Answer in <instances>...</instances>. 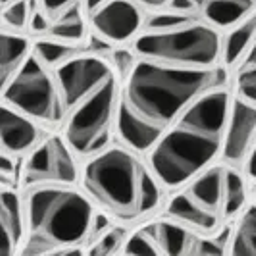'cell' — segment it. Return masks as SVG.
<instances>
[{"mask_svg":"<svg viewBox=\"0 0 256 256\" xmlns=\"http://www.w3.org/2000/svg\"><path fill=\"white\" fill-rule=\"evenodd\" d=\"M90 20L89 14L85 10L83 2L72 6L66 10L62 16L52 20V26L46 33V37L62 40V42H72V44H85L90 37Z\"/></svg>","mask_w":256,"mask_h":256,"instance_id":"ffe728a7","label":"cell"},{"mask_svg":"<svg viewBox=\"0 0 256 256\" xmlns=\"http://www.w3.org/2000/svg\"><path fill=\"white\" fill-rule=\"evenodd\" d=\"M35 52V37L22 31L2 29L0 33V89L26 66Z\"/></svg>","mask_w":256,"mask_h":256,"instance_id":"e0dca14e","label":"cell"},{"mask_svg":"<svg viewBox=\"0 0 256 256\" xmlns=\"http://www.w3.org/2000/svg\"><path fill=\"white\" fill-rule=\"evenodd\" d=\"M256 142V106L233 98L231 106L230 124L226 131V142L222 162L228 166L243 168L246 162V156L252 150Z\"/></svg>","mask_w":256,"mask_h":256,"instance_id":"7c38bea8","label":"cell"},{"mask_svg":"<svg viewBox=\"0 0 256 256\" xmlns=\"http://www.w3.org/2000/svg\"><path fill=\"white\" fill-rule=\"evenodd\" d=\"M256 14V0H200L198 16L208 26L226 33Z\"/></svg>","mask_w":256,"mask_h":256,"instance_id":"ac0fdd59","label":"cell"},{"mask_svg":"<svg viewBox=\"0 0 256 256\" xmlns=\"http://www.w3.org/2000/svg\"><path fill=\"white\" fill-rule=\"evenodd\" d=\"M22 166H24L22 158H16V156L6 152L0 154V180H2V187H18L20 189Z\"/></svg>","mask_w":256,"mask_h":256,"instance_id":"83f0119b","label":"cell"},{"mask_svg":"<svg viewBox=\"0 0 256 256\" xmlns=\"http://www.w3.org/2000/svg\"><path fill=\"white\" fill-rule=\"evenodd\" d=\"M110 62L114 66L116 74L124 81L133 72V68L137 66L139 56H137V52L133 50L131 44H122V46H114V50L110 54Z\"/></svg>","mask_w":256,"mask_h":256,"instance_id":"4316f807","label":"cell"},{"mask_svg":"<svg viewBox=\"0 0 256 256\" xmlns=\"http://www.w3.org/2000/svg\"><path fill=\"white\" fill-rule=\"evenodd\" d=\"M226 174H228V164L218 162L212 168H208L206 172H202L196 180H192L187 187H183V191L196 204L202 206L204 210L222 218L224 222H228L226 218Z\"/></svg>","mask_w":256,"mask_h":256,"instance_id":"9a60e30c","label":"cell"},{"mask_svg":"<svg viewBox=\"0 0 256 256\" xmlns=\"http://www.w3.org/2000/svg\"><path fill=\"white\" fill-rule=\"evenodd\" d=\"M150 168L142 154L116 141L81 164L79 187L98 210L129 228L144 222V196Z\"/></svg>","mask_w":256,"mask_h":256,"instance_id":"277c9868","label":"cell"},{"mask_svg":"<svg viewBox=\"0 0 256 256\" xmlns=\"http://www.w3.org/2000/svg\"><path fill=\"white\" fill-rule=\"evenodd\" d=\"M142 228L150 231L154 239L160 244L162 254L166 256H194L200 235L194 233L192 230L181 226L180 222L166 216H156L141 224Z\"/></svg>","mask_w":256,"mask_h":256,"instance_id":"2e32d148","label":"cell"},{"mask_svg":"<svg viewBox=\"0 0 256 256\" xmlns=\"http://www.w3.org/2000/svg\"><path fill=\"white\" fill-rule=\"evenodd\" d=\"M54 74L58 79L68 112L92 96L96 90L102 89L114 77H120L116 74L110 58L96 54L77 56L74 60L54 68Z\"/></svg>","mask_w":256,"mask_h":256,"instance_id":"9c48e42d","label":"cell"},{"mask_svg":"<svg viewBox=\"0 0 256 256\" xmlns=\"http://www.w3.org/2000/svg\"><path fill=\"white\" fill-rule=\"evenodd\" d=\"M233 98L231 85L208 90L168 128L144 156L170 194L222 162Z\"/></svg>","mask_w":256,"mask_h":256,"instance_id":"7a4b0ae2","label":"cell"},{"mask_svg":"<svg viewBox=\"0 0 256 256\" xmlns=\"http://www.w3.org/2000/svg\"><path fill=\"white\" fill-rule=\"evenodd\" d=\"M162 216L176 220V222H180L181 226L189 228V230H192L198 235H204V237L216 235L228 226V222H224L222 218L204 210L202 206L196 204L183 189L170 194L166 206L162 210Z\"/></svg>","mask_w":256,"mask_h":256,"instance_id":"5bb4252c","label":"cell"},{"mask_svg":"<svg viewBox=\"0 0 256 256\" xmlns=\"http://www.w3.org/2000/svg\"><path fill=\"white\" fill-rule=\"evenodd\" d=\"M12 2H16V0H0V6L4 8V6H8V4H12Z\"/></svg>","mask_w":256,"mask_h":256,"instance_id":"836d02e7","label":"cell"},{"mask_svg":"<svg viewBox=\"0 0 256 256\" xmlns=\"http://www.w3.org/2000/svg\"><path fill=\"white\" fill-rule=\"evenodd\" d=\"M37 6V0H16L2 8V29H12L29 33L31 16Z\"/></svg>","mask_w":256,"mask_h":256,"instance_id":"603a6c76","label":"cell"},{"mask_svg":"<svg viewBox=\"0 0 256 256\" xmlns=\"http://www.w3.org/2000/svg\"><path fill=\"white\" fill-rule=\"evenodd\" d=\"M0 90L2 102L35 118L52 131L62 129L68 110L58 79L54 70L44 64L35 52L12 77V81Z\"/></svg>","mask_w":256,"mask_h":256,"instance_id":"52a82bcc","label":"cell"},{"mask_svg":"<svg viewBox=\"0 0 256 256\" xmlns=\"http://www.w3.org/2000/svg\"><path fill=\"white\" fill-rule=\"evenodd\" d=\"M231 89H233V94L237 98L256 106V66L237 70L233 74Z\"/></svg>","mask_w":256,"mask_h":256,"instance_id":"484cf974","label":"cell"},{"mask_svg":"<svg viewBox=\"0 0 256 256\" xmlns=\"http://www.w3.org/2000/svg\"><path fill=\"white\" fill-rule=\"evenodd\" d=\"M83 160L74 152L60 131L50 133L22 166L20 189L26 192L48 185H79Z\"/></svg>","mask_w":256,"mask_h":256,"instance_id":"ba28073f","label":"cell"},{"mask_svg":"<svg viewBox=\"0 0 256 256\" xmlns=\"http://www.w3.org/2000/svg\"><path fill=\"white\" fill-rule=\"evenodd\" d=\"M79 2H83V0H38V8L50 20H56L58 16H62L66 10H70L72 6H76Z\"/></svg>","mask_w":256,"mask_h":256,"instance_id":"f546056e","label":"cell"},{"mask_svg":"<svg viewBox=\"0 0 256 256\" xmlns=\"http://www.w3.org/2000/svg\"><path fill=\"white\" fill-rule=\"evenodd\" d=\"M133 2L137 6H141L146 14H152V12H160V10H166L172 0H133Z\"/></svg>","mask_w":256,"mask_h":256,"instance_id":"4dcf8cb0","label":"cell"},{"mask_svg":"<svg viewBox=\"0 0 256 256\" xmlns=\"http://www.w3.org/2000/svg\"><path fill=\"white\" fill-rule=\"evenodd\" d=\"M228 254L233 256H256V198L233 220Z\"/></svg>","mask_w":256,"mask_h":256,"instance_id":"44dd1931","label":"cell"},{"mask_svg":"<svg viewBox=\"0 0 256 256\" xmlns=\"http://www.w3.org/2000/svg\"><path fill=\"white\" fill-rule=\"evenodd\" d=\"M200 22V16H191V14H181L174 12V10H160V12L148 14L146 18V31H168V29H176V27H183Z\"/></svg>","mask_w":256,"mask_h":256,"instance_id":"d4e9b609","label":"cell"},{"mask_svg":"<svg viewBox=\"0 0 256 256\" xmlns=\"http://www.w3.org/2000/svg\"><path fill=\"white\" fill-rule=\"evenodd\" d=\"M50 26H52V20L38 8V0H37V6H35V10H33L31 24H29V35H33L35 38L46 37V33H48Z\"/></svg>","mask_w":256,"mask_h":256,"instance_id":"f1b7e54d","label":"cell"},{"mask_svg":"<svg viewBox=\"0 0 256 256\" xmlns=\"http://www.w3.org/2000/svg\"><path fill=\"white\" fill-rule=\"evenodd\" d=\"M243 172L246 174V178L250 180V183L256 185V142H254V146H252V150H250L248 156H246V162H244V166H243Z\"/></svg>","mask_w":256,"mask_h":256,"instance_id":"1f68e13d","label":"cell"},{"mask_svg":"<svg viewBox=\"0 0 256 256\" xmlns=\"http://www.w3.org/2000/svg\"><path fill=\"white\" fill-rule=\"evenodd\" d=\"M27 235L20 256L87 252L96 206L79 185H48L24 192Z\"/></svg>","mask_w":256,"mask_h":256,"instance_id":"3957f363","label":"cell"},{"mask_svg":"<svg viewBox=\"0 0 256 256\" xmlns=\"http://www.w3.org/2000/svg\"><path fill=\"white\" fill-rule=\"evenodd\" d=\"M133 228L124 226V224H114L112 228L98 235L94 241L87 244V254L90 256H112V254H124V248L128 243L129 235Z\"/></svg>","mask_w":256,"mask_h":256,"instance_id":"7402d4cb","label":"cell"},{"mask_svg":"<svg viewBox=\"0 0 256 256\" xmlns=\"http://www.w3.org/2000/svg\"><path fill=\"white\" fill-rule=\"evenodd\" d=\"M256 44V14H252L243 24L224 33L222 44V66H226L231 74L243 64L246 54Z\"/></svg>","mask_w":256,"mask_h":256,"instance_id":"d6986e66","label":"cell"},{"mask_svg":"<svg viewBox=\"0 0 256 256\" xmlns=\"http://www.w3.org/2000/svg\"><path fill=\"white\" fill-rule=\"evenodd\" d=\"M252 194H254V198H256V185H252Z\"/></svg>","mask_w":256,"mask_h":256,"instance_id":"e575fe53","label":"cell"},{"mask_svg":"<svg viewBox=\"0 0 256 256\" xmlns=\"http://www.w3.org/2000/svg\"><path fill=\"white\" fill-rule=\"evenodd\" d=\"M0 256L20 254L27 235V210L24 191L18 187H2L0 191Z\"/></svg>","mask_w":256,"mask_h":256,"instance_id":"4fadbf2b","label":"cell"},{"mask_svg":"<svg viewBox=\"0 0 256 256\" xmlns=\"http://www.w3.org/2000/svg\"><path fill=\"white\" fill-rule=\"evenodd\" d=\"M224 33L202 20L168 31H142L133 40V50L142 60L158 64L212 70L222 64Z\"/></svg>","mask_w":256,"mask_h":256,"instance_id":"5b68a950","label":"cell"},{"mask_svg":"<svg viewBox=\"0 0 256 256\" xmlns=\"http://www.w3.org/2000/svg\"><path fill=\"white\" fill-rule=\"evenodd\" d=\"M52 129L42 126L35 118L16 110L10 104L2 102L0 110V144L2 152L16 158H27L29 154L44 141Z\"/></svg>","mask_w":256,"mask_h":256,"instance_id":"8fae6325","label":"cell"},{"mask_svg":"<svg viewBox=\"0 0 256 256\" xmlns=\"http://www.w3.org/2000/svg\"><path fill=\"white\" fill-rule=\"evenodd\" d=\"M233 74L220 64L191 70L139 58L122 81L116 141L146 156L168 128L208 90L230 87Z\"/></svg>","mask_w":256,"mask_h":256,"instance_id":"6da1fadb","label":"cell"},{"mask_svg":"<svg viewBox=\"0 0 256 256\" xmlns=\"http://www.w3.org/2000/svg\"><path fill=\"white\" fill-rule=\"evenodd\" d=\"M148 14L133 0H110L90 16V31L114 46L133 44L146 26Z\"/></svg>","mask_w":256,"mask_h":256,"instance_id":"30bf717a","label":"cell"},{"mask_svg":"<svg viewBox=\"0 0 256 256\" xmlns=\"http://www.w3.org/2000/svg\"><path fill=\"white\" fill-rule=\"evenodd\" d=\"M110 0H83V6H85V10L89 14V18L92 14L96 12V10H100L104 4H108Z\"/></svg>","mask_w":256,"mask_h":256,"instance_id":"d6a6232c","label":"cell"},{"mask_svg":"<svg viewBox=\"0 0 256 256\" xmlns=\"http://www.w3.org/2000/svg\"><path fill=\"white\" fill-rule=\"evenodd\" d=\"M122 79L114 77L102 89L72 108L60 133L74 152L85 160L116 142Z\"/></svg>","mask_w":256,"mask_h":256,"instance_id":"8992f818","label":"cell"},{"mask_svg":"<svg viewBox=\"0 0 256 256\" xmlns=\"http://www.w3.org/2000/svg\"><path fill=\"white\" fill-rule=\"evenodd\" d=\"M124 254L128 256H162L160 244L154 239V235L146 228L137 226L133 228L131 235H129Z\"/></svg>","mask_w":256,"mask_h":256,"instance_id":"cb8c5ba5","label":"cell"}]
</instances>
